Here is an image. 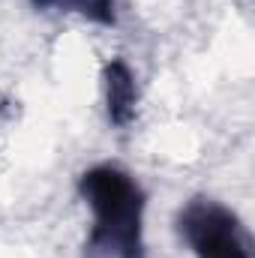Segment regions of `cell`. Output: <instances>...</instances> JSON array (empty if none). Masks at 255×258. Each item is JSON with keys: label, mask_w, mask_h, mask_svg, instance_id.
I'll return each instance as SVG.
<instances>
[{"label": "cell", "mask_w": 255, "mask_h": 258, "mask_svg": "<svg viewBox=\"0 0 255 258\" xmlns=\"http://www.w3.org/2000/svg\"><path fill=\"white\" fill-rule=\"evenodd\" d=\"M78 192L93 210L84 258H147L144 207L147 195L120 165H93L78 177Z\"/></svg>", "instance_id": "6da1fadb"}, {"label": "cell", "mask_w": 255, "mask_h": 258, "mask_svg": "<svg viewBox=\"0 0 255 258\" xmlns=\"http://www.w3.org/2000/svg\"><path fill=\"white\" fill-rule=\"evenodd\" d=\"M177 231L195 258H252L243 222L213 198L186 201L177 213Z\"/></svg>", "instance_id": "7a4b0ae2"}, {"label": "cell", "mask_w": 255, "mask_h": 258, "mask_svg": "<svg viewBox=\"0 0 255 258\" xmlns=\"http://www.w3.org/2000/svg\"><path fill=\"white\" fill-rule=\"evenodd\" d=\"M105 105H108V120L114 126H129L135 120V108H138V87H135V75L126 66V60L114 57L105 63Z\"/></svg>", "instance_id": "3957f363"}, {"label": "cell", "mask_w": 255, "mask_h": 258, "mask_svg": "<svg viewBox=\"0 0 255 258\" xmlns=\"http://www.w3.org/2000/svg\"><path fill=\"white\" fill-rule=\"evenodd\" d=\"M36 9H66V12H78L81 18L111 27L114 24V0H30Z\"/></svg>", "instance_id": "277c9868"}]
</instances>
